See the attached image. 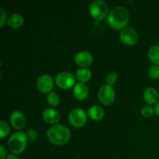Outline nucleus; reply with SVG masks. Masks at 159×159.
<instances>
[{
	"label": "nucleus",
	"instance_id": "1",
	"mask_svg": "<svg viewBox=\"0 0 159 159\" xmlns=\"http://www.w3.org/2000/svg\"><path fill=\"white\" fill-rule=\"evenodd\" d=\"M130 21V13L126 8L122 6L113 9L109 13L107 22L109 26L113 30H124Z\"/></svg>",
	"mask_w": 159,
	"mask_h": 159
},
{
	"label": "nucleus",
	"instance_id": "2",
	"mask_svg": "<svg viewBox=\"0 0 159 159\" xmlns=\"http://www.w3.org/2000/svg\"><path fill=\"white\" fill-rule=\"evenodd\" d=\"M47 137L53 144L57 146L65 145L71 138L70 130L66 127L61 124L51 126L46 133Z\"/></svg>",
	"mask_w": 159,
	"mask_h": 159
},
{
	"label": "nucleus",
	"instance_id": "3",
	"mask_svg": "<svg viewBox=\"0 0 159 159\" xmlns=\"http://www.w3.org/2000/svg\"><path fill=\"white\" fill-rule=\"evenodd\" d=\"M27 145V136L23 132L12 134L8 141V146L10 152L14 155H20L24 152Z\"/></svg>",
	"mask_w": 159,
	"mask_h": 159
},
{
	"label": "nucleus",
	"instance_id": "4",
	"mask_svg": "<svg viewBox=\"0 0 159 159\" xmlns=\"http://www.w3.org/2000/svg\"><path fill=\"white\" fill-rule=\"evenodd\" d=\"M89 12L94 20L102 21L108 15V5L102 0H96L92 2L89 6Z\"/></svg>",
	"mask_w": 159,
	"mask_h": 159
},
{
	"label": "nucleus",
	"instance_id": "5",
	"mask_svg": "<svg viewBox=\"0 0 159 159\" xmlns=\"http://www.w3.org/2000/svg\"><path fill=\"white\" fill-rule=\"evenodd\" d=\"M116 94H115V90L111 85H109L107 84L102 85L98 92V99L99 102L105 106L110 105L114 101Z\"/></svg>",
	"mask_w": 159,
	"mask_h": 159
},
{
	"label": "nucleus",
	"instance_id": "6",
	"mask_svg": "<svg viewBox=\"0 0 159 159\" xmlns=\"http://www.w3.org/2000/svg\"><path fill=\"white\" fill-rule=\"evenodd\" d=\"M68 121L70 124L75 127L79 128L83 127L87 122L86 113L82 109H74L69 113Z\"/></svg>",
	"mask_w": 159,
	"mask_h": 159
},
{
	"label": "nucleus",
	"instance_id": "7",
	"mask_svg": "<svg viewBox=\"0 0 159 159\" xmlns=\"http://www.w3.org/2000/svg\"><path fill=\"white\" fill-rule=\"evenodd\" d=\"M55 82L60 89H69L75 85V78L71 73L68 71H62L57 75Z\"/></svg>",
	"mask_w": 159,
	"mask_h": 159
},
{
	"label": "nucleus",
	"instance_id": "8",
	"mask_svg": "<svg viewBox=\"0 0 159 159\" xmlns=\"http://www.w3.org/2000/svg\"><path fill=\"white\" fill-rule=\"evenodd\" d=\"M120 39L124 45L132 46L138 42V34L133 28H125L120 32Z\"/></svg>",
	"mask_w": 159,
	"mask_h": 159
},
{
	"label": "nucleus",
	"instance_id": "9",
	"mask_svg": "<svg viewBox=\"0 0 159 159\" xmlns=\"http://www.w3.org/2000/svg\"><path fill=\"white\" fill-rule=\"evenodd\" d=\"M37 88L40 93H50L54 88V81L48 74H43L37 81Z\"/></svg>",
	"mask_w": 159,
	"mask_h": 159
},
{
	"label": "nucleus",
	"instance_id": "10",
	"mask_svg": "<svg viewBox=\"0 0 159 159\" xmlns=\"http://www.w3.org/2000/svg\"><path fill=\"white\" fill-rule=\"evenodd\" d=\"M75 62L78 66L86 68L93 64V57L88 51H81L75 56Z\"/></svg>",
	"mask_w": 159,
	"mask_h": 159
},
{
	"label": "nucleus",
	"instance_id": "11",
	"mask_svg": "<svg viewBox=\"0 0 159 159\" xmlns=\"http://www.w3.org/2000/svg\"><path fill=\"white\" fill-rule=\"evenodd\" d=\"M10 123L16 130H22L26 126V117L21 112L14 111L10 116Z\"/></svg>",
	"mask_w": 159,
	"mask_h": 159
},
{
	"label": "nucleus",
	"instance_id": "12",
	"mask_svg": "<svg viewBox=\"0 0 159 159\" xmlns=\"http://www.w3.org/2000/svg\"><path fill=\"white\" fill-rule=\"evenodd\" d=\"M73 95L78 100H85L89 96V89L85 84L82 82L76 83L73 87Z\"/></svg>",
	"mask_w": 159,
	"mask_h": 159
},
{
	"label": "nucleus",
	"instance_id": "13",
	"mask_svg": "<svg viewBox=\"0 0 159 159\" xmlns=\"http://www.w3.org/2000/svg\"><path fill=\"white\" fill-rule=\"evenodd\" d=\"M42 117L43 120L48 124H55L60 120V114L57 110L51 108H48L43 110L42 113Z\"/></svg>",
	"mask_w": 159,
	"mask_h": 159
},
{
	"label": "nucleus",
	"instance_id": "14",
	"mask_svg": "<svg viewBox=\"0 0 159 159\" xmlns=\"http://www.w3.org/2000/svg\"><path fill=\"white\" fill-rule=\"evenodd\" d=\"M158 98V92L155 88L149 87V88L146 89V90L144 91V99L146 103H148V105H153V104L157 103Z\"/></svg>",
	"mask_w": 159,
	"mask_h": 159
},
{
	"label": "nucleus",
	"instance_id": "15",
	"mask_svg": "<svg viewBox=\"0 0 159 159\" xmlns=\"http://www.w3.org/2000/svg\"><path fill=\"white\" fill-rule=\"evenodd\" d=\"M104 115H105L104 110L98 105L93 106L88 110L89 117L93 120H101L104 117Z\"/></svg>",
	"mask_w": 159,
	"mask_h": 159
},
{
	"label": "nucleus",
	"instance_id": "16",
	"mask_svg": "<svg viewBox=\"0 0 159 159\" xmlns=\"http://www.w3.org/2000/svg\"><path fill=\"white\" fill-rule=\"evenodd\" d=\"M7 24L9 27L13 29H18L23 24V17L20 14H12L7 20Z\"/></svg>",
	"mask_w": 159,
	"mask_h": 159
},
{
	"label": "nucleus",
	"instance_id": "17",
	"mask_svg": "<svg viewBox=\"0 0 159 159\" xmlns=\"http://www.w3.org/2000/svg\"><path fill=\"white\" fill-rule=\"evenodd\" d=\"M75 78L82 83L89 82L92 78V72L88 68H80L76 71Z\"/></svg>",
	"mask_w": 159,
	"mask_h": 159
},
{
	"label": "nucleus",
	"instance_id": "18",
	"mask_svg": "<svg viewBox=\"0 0 159 159\" xmlns=\"http://www.w3.org/2000/svg\"><path fill=\"white\" fill-rule=\"evenodd\" d=\"M148 55V58L154 65L159 66V45L152 46L149 49Z\"/></svg>",
	"mask_w": 159,
	"mask_h": 159
},
{
	"label": "nucleus",
	"instance_id": "19",
	"mask_svg": "<svg viewBox=\"0 0 159 159\" xmlns=\"http://www.w3.org/2000/svg\"><path fill=\"white\" fill-rule=\"evenodd\" d=\"M47 102L50 106L57 107L60 103V97L58 95L54 92H51L47 96Z\"/></svg>",
	"mask_w": 159,
	"mask_h": 159
},
{
	"label": "nucleus",
	"instance_id": "20",
	"mask_svg": "<svg viewBox=\"0 0 159 159\" xmlns=\"http://www.w3.org/2000/svg\"><path fill=\"white\" fill-rule=\"evenodd\" d=\"M10 132V127L6 121H0V138H5L9 135Z\"/></svg>",
	"mask_w": 159,
	"mask_h": 159
},
{
	"label": "nucleus",
	"instance_id": "21",
	"mask_svg": "<svg viewBox=\"0 0 159 159\" xmlns=\"http://www.w3.org/2000/svg\"><path fill=\"white\" fill-rule=\"evenodd\" d=\"M141 115L146 118H149L152 116L155 113V108L152 107L151 106H145L141 109Z\"/></svg>",
	"mask_w": 159,
	"mask_h": 159
},
{
	"label": "nucleus",
	"instance_id": "22",
	"mask_svg": "<svg viewBox=\"0 0 159 159\" xmlns=\"http://www.w3.org/2000/svg\"><path fill=\"white\" fill-rule=\"evenodd\" d=\"M118 75L115 71H110L108 75L106 77V82L107 84L109 85H113V84H115L117 81Z\"/></svg>",
	"mask_w": 159,
	"mask_h": 159
},
{
	"label": "nucleus",
	"instance_id": "23",
	"mask_svg": "<svg viewBox=\"0 0 159 159\" xmlns=\"http://www.w3.org/2000/svg\"><path fill=\"white\" fill-rule=\"evenodd\" d=\"M148 76L152 79H159V66L152 65L148 69Z\"/></svg>",
	"mask_w": 159,
	"mask_h": 159
},
{
	"label": "nucleus",
	"instance_id": "24",
	"mask_svg": "<svg viewBox=\"0 0 159 159\" xmlns=\"http://www.w3.org/2000/svg\"><path fill=\"white\" fill-rule=\"evenodd\" d=\"M7 20V13L3 8H0V27L2 28Z\"/></svg>",
	"mask_w": 159,
	"mask_h": 159
},
{
	"label": "nucleus",
	"instance_id": "25",
	"mask_svg": "<svg viewBox=\"0 0 159 159\" xmlns=\"http://www.w3.org/2000/svg\"><path fill=\"white\" fill-rule=\"evenodd\" d=\"M0 159H5V158H6V154H7V152H6V148H4V146L3 145H0Z\"/></svg>",
	"mask_w": 159,
	"mask_h": 159
},
{
	"label": "nucleus",
	"instance_id": "26",
	"mask_svg": "<svg viewBox=\"0 0 159 159\" xmlns=\"http://www.w3.org/2000/svg\"><path fill=\"white\" fill-rule=\"evenodd\" d=\"M28 134L30 137V139H36L37 137V133H36L34 130H30L29 132H28Z\"/></svg>",
	"mask_w": 159,
	"mask_h": 159
},
{
	"label": "nucleus",
	"instance_id": "27",
	"mask_svg": "<svg viewBox=\"0 0 159 159\" xmlns=\"http://www.w3.org/2000/svg\"><path fill=\"white\" fill-rule=\"evenodd\" d=\"M6 159H19V158L16 156V155H14V154H10V155H7Z\"/></svg>",
	"mask_w": 159,
	"mask_h": 159
},
{
	"label": "nucleus",
	"instance_id": "28",
	"mask_svg": "<svg viewBox=\"0 0 159 159\" xmlns=\"http://www.w3.org/2000/svg\"><path fill=\"white\" fill-rule=\"evenodd\" d=\"M155 113H156L157 115L159 116V102H157L155 104Z\"/></svg>",
	"mask_w": 159,
	"mask_h": 159
}]
</instances>
